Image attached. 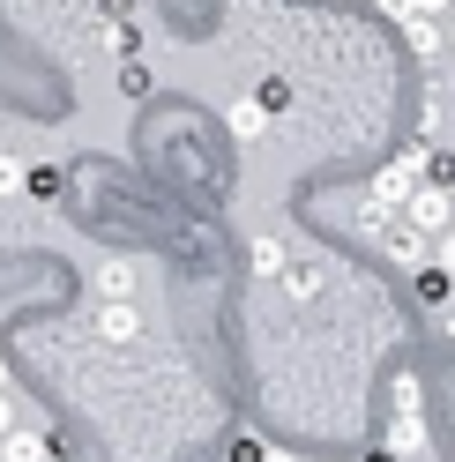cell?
Here are the masks:
<instances>
[{"label":"cell","instance_id":"obj_1","mask_svg":"<svg viewBox=\"0 0 455 462\" xmlns=\"http://www.w3.org/2000/svg\"><path fill=\"white\" fill-rule=\"evenodd\" d=\"M425 180V150H404V157H388L381 171H374V187H366V201L374 209H404V194Z\"/></svg>","mask_w":455,"mask_h":462},{"label":"cell","instance_id":"obj_2","mask_svg":"<svg viewBox=\"0 0 455 462\" xmlns=\"http://www.w3.org/2000/svg\"><path fill=\"white\" fill-rule=\"evenodd\" d=\"M381 254H388V262H395V269H418V262H425V254H433V231H418V224H411L404 209H395V217L381 224Z\"/></svg>","mask_w":455,"mask_h":462},{"label":"cell","instance_id":"obj_3","mask_svg":"<svg viewBox=\"0 0 455 462\" xmlns=\"http://www.w3.org/2000/svg\"><path fill=\"white\" fill-rule=\"evenodd\" d=\"M388 448H395V455H418V448H425V411H418V388H411V381L395 388V411H388Z\"/></svg>","mask_w":455,"mask_h":462},{"label":"cell","instance_id":"obj_4","mask_svg":"<svg viewBox=\"0 0 455 462\" xmlns=\"http://www.w3.org/2000/svg\"><path fill=\"white\" fill-rule=\"evenodd\" d=\"M90 328H98L105 343H135V336H142V306H135V299H98Z\"/></svg>","mask_w":455,"mask_h":462},{"label":"cell","instance_id":"obj_5","mask_svg":"<svg viewBox=\"0 0 455 462\" xmlns=\"http://www.w3.org/2000/svg\"><path fill=\"white\" fill-rule=\"evenodd\" d=\"M52 455H60V440L38 432V425H8L0 432V462H52Z\"/></svg>","mask_w":455,"mask_h":462},{"label":"cell","instance_id":"obj_6","mask_svg":"<svg viewBox=\"0 0 455 462\" xmlns=\"http://www.w3.org/2000/svg\"><path fill=\"white\" fill-rule=\"evenodd\" d=\"M448 201H455L448 187H433V180H418V187L404 194V217H411L418 231H441V224H448Z\"/></svg>","mask_w":455,"mask_h":462},{"label":"cell","instance_id":"obj_7","mask_svg":"<svg viewBox=\"0 0 455 462\" xmlns=\"http://www.w3.org/2000/svg\"><path fill=\"white\" fill-rule=\"evenodd\" d=\"M404 45L418 52V60H433V68H441V60H448V31H441V15H411V23H404Z\"/></svg>","mask_w":455,"mask_h":462},{"label":"cell","instance_id":"obj_8","mask_svg":"<svg viewBox=\"0 0 455 462\" xmlns=\"http://www.w3.org/2000/svg\"><path fill=\"white\" fill-rule=\"evenodd\" d=\"M269 120H276V112H269L262 97H239V105H232V134H239V142H262Z\"/></svg>","mask_w":455,"mask_h":462},{"label":"cell","instance_id":"obj_9","mask_svg":"<svg viewBox=\"0 0 455 462\" xmlns=\"http://www.w3.org/2000/svg\"><path fill=\"white\" fill-rule=\"evenodd\" d=\"M448 112H455V97H448V90H433V97L418 105V134H425V142H448Z\"/></svg>","mask_w":455,"mask_h":462},{"label":"cell","instance_id":"obj_10","mask_svg":"<svg viewBox=\"0 0 455 462\" xmlns=\"http://www.w3.org/2000/svg\"><path fill=\"white\" fill-rule=\"evenodd\" d=\"M425 180L455 194V142H425Z\"/></svg>","mask_w":455,"mask_h":462},{"label":"cell","instance_id":"obj_11","mask_svg":"<svg viewBox=\"0 0 455 462\" xmlns=\"http://www.w3.org/2000/svg\"><path fill=\"white\" fill-rule=\"evenodd\" d=\"M246 262H254V276H276L283 262H292V254H283V239H269V231H262V239L246 246Z\"/></svg>","mask_w":455,"mask_h":462},{"label":"cell","instance_id":"obj_12","mask_svg":"<svg viewBox=\"0 0 455 462\" xmlns=\"http://www.w3.org/2000/svg\"><path fill=\"white\" fill-rule=\"evenodd\" d=\"M276 276H283V291H292V299H314L321 291V269H306V262H283Z\"/></svg>","mask_w":455,"mask_h":462},{"label":"cell","instance_id":"obj_13","mask_svg":"<svg viewBox=\"0 0 455 462\" xmlns=\"http://www.w3.org/2000/svg\"><path fill=\"white\" fill-rule=\"evenodd\" d=\"M98 299H135V269H127V262H112V269L98 276Z\"/></svg>","mask_w":455,"mask_h":462},{"label":"cell","instance_id":"obj_14","mask_svg":"<svg viewBox=\"0 0 455 462\" xmlns=\"http://www.w3.org/2000/svg\"><path fill=\"white\" fill-rule=\"evenodd\" d=\"M23 187H31L38 201H52V194H60V164H31V171H23Z\"/></svg>","mask_w":455,"mask_h":462},{"label":"cell","instance_id":"obj_15","mask_svg":"<svg viewBox=\"0 0 455 462\" xmlns=\"http://www.w3.org/2000/svg\"><path fill=\"white\" fill-rule=\"evenodd\" d=\"M120 97H150V68H142L135 52H127V60H120Z\"/></svg>","mask_w":455,"mask_h":462},{"label":"cell","instance_id":"obj_16","mask_svg":"<svg viewBox=\"0 0 455 462\" xmlns=\"http://www.w3.org/2000/svg\"><path fill=\"white\" fill-rule=\"evenodd\" d=\"M254 97H262L269 112H292V105H299V97H292V82H283V75H269V82H262V90H254Z\"/></svg>","mask_w":455,"mask_h":462},{"label":"cell","instance_id":"obj_17","mask_svg":"<svg viewBox=\"0 0 455 462\" xmlns=\"http://www.w3.org/2000/svg\"><path fill=\"white\" fill-rule=\"evenodd\" d=\"M105 45H112V52H120V60H127V52H142V31H135V23L120 15V23H112V31H105Z\"/></svg>","mask_w":455,"mask_h":462},{"label":"cell","instance_id":"obj_18","mask_svg":"<svg viewBox=\"0 0 455 462\" xmlns=\"http://www.w3.org/2000/svg\"><path fill=\"white\" fill-rule=\"evenodd\" d=\"M262 455H269V440H254V432H239V440L224 448V462H262Z\"/></svg>","mask_w":455,"mask_h":462},{"label":"cell","instance_id":"obj_19","mask_svg":"<svg viewBox=\"0 0 455 462\" xmlns=\"http://www.w3.org/2000/svg\"><path fill=\"white\" fill-rule=\"evenodd\" d=\"M433 262L455 276V224H441V231H433Z\"/></svg>","mask_w":455,"mask_h":462},{"label":"cell","instance_id":"obj_20","mask_svg":"<svg viewBox=\"0 0 455 462\" xmlns=\"http://www.w3.org/2000/svg\"><path fill=\"white\" fill-rule=\"evenodd\" d=\"M15 187H23V164H15V157H0V201H8Z\"/></svg>","mask_w":455,"mask_h":462},{"label":"cell","instance_id":"obj_21","mask_svg":"<svg viewBox=\"0 0 455 462\" xmlns=\"http://www.w3.org/2000/svg\"><path fill=\"white\" fill-rule=\"evenodd\" d=\"M374 8H381L388 23H411V15H418V0H374Z\"/></svg>","mask_w":455,"mask_h":462},{"label":"cell","instance_id":"obj_22","mask_svg":"<svg viewBox=\"0 0 455 462\" xmlns=\"http://www.w3.org/2000/svg\"><path fill=\"white\" fill-rule=\"evenodd\" d=\"M15 425V402H8V388H0V432H8Z\"/></svg>","mask_w":455,"mask_h":462},{"label":"cell","instance_id":"obj_23","mask_svg":"<svg viewBox=\"0 0 455 462\" xmlns=\"http://www.w3.org/2000/svg\"><path fill=\"white\" fill-rule=\"evenodd\" d=\"M418 15H448V0H418Z\"/></svg>","mask_w":455,"mask_h":462},{"label":"cell","instance_id":"obj_24","mask_svg":"<svg viewBox=\"0 0 455 462\" xmlns=\"http://www.w3.org/2000/svg\"><path fill=\"white\" fill-rule=\"evenodd\" d=\"M366 462H404V455H395V448H374V455H366Z\"/></svg>","mask_w":455,"mask_h":462},{"label":"cell","instance_id":"obj_25","mask_svg":"<svg viewBox=\"0 0 455 462\" xmlns=\"http://www.w3.org/2000/svg\"><path fill=\"white\" fill-rule=\"evenodd\" d=\"M441 31H448V52H455V8H448V15H441Z\"/></svg>","mask_w":455,"mask_h":462},{"label":"cell","instance_id":"obj_26","mask_svg":"<svg viewBox=\"0 0 455 462\" xmlns=\"http://www.w3.org/2000/svg\"><path fill=\"white\" fill-rule=\"evenodd\" d=\"M262 462H292V455H283V448H269V455H262Z\"/></svg>","mask_w":455,"mask_h":462},{"label":"cell","instance_id":"obj_27","mask_svg":"<svg viewBox=\"0 0 455 462\" xmlns=\"http://www.w3.org/2000/svg\"><path fill=\"white\" fill-rule=\"evenodd\" d=\"M0 388H8V358H0Z\"/></svg>","mask_w":455,"mask_h":462},{"label":"cell","instance_id":"obj_28","mask_svg":"<svg viewBox=\"0 0 455 462\" xmlns=\"http://www.w3.org/2000/svg\"><path fill=\"white\" fill-rule=\"evenodd\" d=\"M448 142H455V112H448Z\"/></svg>","mask_w":455,"mask_h":462},{"label":"cell","instance_id":"obj_29","mask_svg":"<svg viewBox=\"0 0 455 462\" xmlns=\"http://www.w3.org/2000/svg\"><path fill=\"white\" fill-rule=\"evenodd\" d=\"M448 224H455V201H448Z\"/></svg>","mask_w":455,"mask_h":462},{"label":"cell","instance_id":"obj_30","mask_svg":"<svg viewBox=\"0 0 455 462\" xmlns=\"http://www.w3.org/2000/svg\"><path fill=\"white\" fill-rule=\"evenodd\" d=\"M448 8H455V0H448Z\"/></svg>","mask_w":455,"mask_h":462},{"label":"cell","instance_id":"obj_31","mask_svg":"<svg viewBox=\"0 0 455 462\" xmlns=\"http://www.w3.org/2000/svg\"><path fill=\"white\" fill-rule=\"evenodd\" d=\"M448 97H455V90H448Z\"/></svg>","mask_w":455,"mask_h":462}]
</instances>
